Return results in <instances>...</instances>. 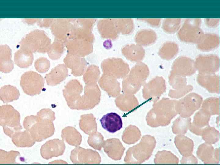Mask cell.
<instances>
[{"instance_id":"cell-1","label":"cell","mask_w":220,"mask_h":165,"mask_svg":"<svg viewBox=\"0 0 220 165\" xmlns=\"http://www.w3.org/2000/svg\"><path fill=\"white\" fill-rule=\"evenodd\" d=\"M178 101L163 98L154 102L153 108L148 113L146 119L150 126L156 127L169 125L171 120L178 114Z\"/></svg>"},{"instance_id":"cell-2","label":"cell","mask_w":220,"mask_h":165,"mask_svg":"<svg viewBox=\"0 0 220 165\" xmlns=\"http://www.w3.org/2000/svg\"><path fill=\"white\" fill-rule=\"evenodd\" d=\"M53 121L37 115H31L24 118L23 126L36 142H40L53 135L55 128Z\"/></svg>"},{"instance_id":"cell-3","label":"cell","mask_w":220,"mask_h":165,"mask_svg":"<svg viewBox=\"0 0 220 165\" xmlns=\"http://www.w3.org/2000/svg\"><path fill=\"white\" fill-rule=\"evenodd\" d=\"M155 138L150 135L143 136L140 142L129 148L124 161L126 164H140L148 160L156 147Z\"/></svg>"},{"instance_id":"cell-4","label":"cell","mask_w":220,"mask_h":165,"mask_svg":"<svg viewBox=\"0 0 220 165\" xmlns=\"http://www.w3.org/2000/svg\"><path fill=\"white\" fill-rule=\"evenodd\" d=\"M147 66L143 63L137 64L124 77L122 82V90L124 94L133 95L140 89L149 75Z\"/></svg>"},{"instance_id":"cell-5","label":"cell","mask_w":220,"mask_h":165,"mask_svg":"<svg viewBox=\"0 0 220 165\" xmlns=\"http://www.w3.org/2000/svg\"><path fill=\"white\" fill-rule=\"evenodd\" d=\"M20 48L33 53H45L51 46V40L44 31L35 30L23 38L19 42Z\"/></svg>"},{"instance_id":"cell-6","label":"cell","mask_w":220,"mask_h":165,"mask_svg":"<svg viewBox=\"0 0 220 165\" xmlns=\"http://www.w3.org/2000/svg\"><path fill=\"white\" fill-rule=\"evenodd\" d=\"M20 119V113L11 105L0 106V125L2 127L5 134L10 138L15 132L22 129Z\"/></svg>"},{"instance_id":"cell-7","label":"cell","mask_w":220,"mask_h":165,"mask_svg":"<svg viewBox=\"0 0 220 165\" xmlns=\"http://www.w3.org/2000/svg\"><path fill=\"white\" fill-rule=\"evenodd\" d=\"M101 92L97 83L86 85L83 94L70 108L72 109L87 110L92 109L99 103Z\"/></svg>"},{"instance_id":"cell-8","label":"cell","mask_w":220,"mask_h":165,"mask_svg":"<svg viewBox=\"0 0 220 165\" xmlns=\"http://www.w3.org/2000/svg\"><path fill=\"white\" fill-rule=\"evenodd\" d=\"M45 82V79L41 75L35 72L30 71L22 75L20 85L25 94L33 96L41 93Z\"/></svg>"},{"instance_id":"cell-9","label":"cell","mask_w":220,"mask_h":165,"mask_svg":"<svg viewBox=\"0 0 220 165\" xmlns=\"http://www.w3.org/2000/svg\"><path fill=\"white\" fill-rule=\"evenodd\" d=\"M101 66L103 74L116 79L124 78L130 70L128 64L120 58H113L105 59L102 62Z\"/></svg>"},{"instance_id":"cell-10","label":"cell","mask_w":220,"mask_h":165,"mask_svg":"<svg viewBox=\"0 0 220 165\" xmlns=\"http://www.w3.org/2000/svg\"><path fill=\"white\" fill-rule=\"evenodd\" d=\"M70 159L75 164H99L101 161L97 152L78 146L72 151Z\"/></svg>"},{"instance_id":"cell-11","label":"cell","mask_w":220,"mask_h":165,"mask_svg":"<svg viewBox=\"0 0 220 165\" xmlns=\"http://www.w3.org/2000/svg\"><path fill=\"white\" fill-rule=\"evenodd\" d=\"M202 98L195 94H191L178 101V114L183 117H189L200 107Z\"/></svg>"},{"instance_id":"cell-12","label":"cell","mask_w":220,"mask_h":165,"mask_svg":"<svg viewBox=\"0 0 220 165\" xmlns=\"http://www.w3.org/2000/svg\"><path fill=\"white\" fill-rule=\"evenodd\" d=\"M64 141L54 139L46 141L40 148V154L44 159L48 160L53 157L62 155L65 151V146Z\"/></svg>"},{"instance_id":"cell-13","label":"cell","mask_w":220,"mask_h":165,"mask_svg":"<svg viewBox=\"0 0 220 165\" xmlns=\"http://www.w3.org/2000/svg\"><path fill=\"white\" fill-rule=\"evenodd\" d=\"M196 155L204 164H217L219 162V149L214 148L211 144L204 143L198 147Z\"/></svg>"},{"instance_id":"cell-14","label":"cell","mask_w":220,"mask_h":165,"mask_svg":"<svg viewBox=\"0 0 220 165\" xmlns=\"http://www.w3.org/2000/svg\"><path fill=\"white\" fill-rule=\"evenodd\" d=\"M64 62L67 67L71 69V73L75 76H81L86 71L87 62L84 58L68 53Z\"/></svg>"},{"instance_id":"cell-15","label":"cell","mask_w":220,"mask_h":165,"mask_svg":"<svg viewBox=\"0 0 220 165\" xmlns=\"http://www.w3.org/2000/svg\"><path fill=\"white\" fill-rule=\"evenodd\" d=\"M101 88L105 91L108 95L112 97H116L120 93V84L115 78L103 74L98 81Z\"/></svg>"},{"instance_id":"cell-16","label":"cell","mask_w":220,"mask_h":165,"mask_svg":"<svg viewBox=\"0 0 220 165\" xmlns=\"http://www.w3.org/2000/svg\"><path fill=\"white\" fill-rule=\"evenodd\" d=\"M103 147L108 156L115 160L121 159L125 149L119 140L116 138L109 139L105 141Z\"/></svg>"},{"instance_id":"cell-17","label":"cell","mask_w":220,"mask_h":165,"mask_svg":"<svg viewBox=\"0 0 220 165\" xmlns=\"http://www.w3.org/2000/svg\"><path fill=\"white\" fill-rule=\"evenodd\" d=\"M68 75L67 67L64 64H60L46 74L45 79L48 85L53 86L60 84Z\"/></svg>"},{"instance_id":"cell-18","label":"cell","mask_w":220,"mask_h":165,"mask_svg":"<svg viewBox=\"0 0 220 165\" xmlns=\"http://www.w3.org/2000/svg\"><path fill=\"white\" fill-rule=\"evenodd\" d=\"M100 121L102 127L111 133L116 132L123 127L121 117L115 112H110L104 115Z\"/></svg>"},{"instance_id":"cell-19","label":"cell","mask_w":220,"mask_h":165,"mask_svg":"<svg viewBox=\"0 0 220 165\" xmlns=\"http://www.w3.org/2000/svg\"><path fill=\"white\" fill-rule=\"evenodd\" d=\"M154 83L153 79L145 85L143 90V97L147 100L157 101L165 90V83Z\"/></svg>"},{"instance_id":"cell-20","label":"cell","mask_w":220,"mask_h":165,"mask_svg":"<svg viewBox=\"0 0 220 165\" xmlns=\"http://www.w3.org/2000/svg\"><path fill=\"white\" fill-rule=\"evenodd\" d=\"M211 116L204 112L202 109L196 113L193 122L191 123L189 129L197 135H201L204 128L209 125Z\"/></svg>"},{"instance_id":"cell-21","label":"cell","mask_w":220,"mask_h":165,"mask_svg":"<svg viewBox=\"0 0 220 165\" xmlns=\"http://www.w3.org/2000/svg\"><path fill=\"white\" fill-rule=\"evenodd\" d=\"M12 50L6 44L0 46V70L2 72L8 73L14 68V64L11 60Z\"/></svg>"},{"instance_id":"cell-22","label":"cell","mask_w":220,"mask_h":165,"mask_svg":"<svg viewBox=\"0 0 220 165\" xmlns=\"http://www.w3.org/2000/svg\"><path fill=\"white\" fill-rule=\"evenodd\" d=\"M53 21L51 26V32L57 39L65 41L70 34L68 22L64 19H57Z\"/></svg>"},{"instance_id":"cell-23","label":"cell","mask_w":220,"mask_h":165,"mask_svg":"<svg viewBox=\"0 0 220 165\" xmlns=\"http://www.w3.org/2000/svg\"><path fill=\"white\" fill-rule=\"evenodd\" d=\"M13 144L18 147H31L36 142L26 130L15 132L10 137Z\"/></svg>"},{"instance_id":"cell-24","label":"cell","mask_w":220,"mask_h":165,"mask_svg":"<svg viewBox=\"0 0 220 165\" xmlns=\"http://www.w3.org/2000/svg\"><path fill=\"white\" fill-rule=\"evenodd\" d=\"M174 143L180 153L183 156L191 155L193 150V141L184 135H178L174 140Z\"/></svg>"},{"instance_id":"cell-25","label":"cell","mask_w":220,"mask_h":165,"mask_svg":"<svg viewBox=\"0 0 220 165\" xmlns=\"http://www.w3.org/2000/svg\"><path fill=\"white\" fill-rule=\"evenodd\" d=\"M115 102L119 109L127 112L134 109L139 104L137 99L133 95L126 94L119 95L116 98Z\"/></svg>"},{"instance_id":"cell-26","label":"cell","mask_w":220,"mask_h":165,"mask_svg":"<svg viewBox=\"0 0 220 165\" xmlns=\"http://www.w3.org/2000/svg\"><path fill=\"white\" fill-rule=\"evenodd\" d=\"M61 137L71 145L77 147L82 141V136L74 127L68 126L64 128L61 132Z\"/></svg>"},{"instance_id":"cell-27","label":"cell","mask_w":220,"mask_h":165,"mask_svg":"<svg viewBox=\"0 0 220 165\" xmlns=\"http://www.w3.org/2000/svg\"><path fill=\"white\" fill-rule=\"evenodd\" d=\"M122 53L127 59L135 61H141L145 54L144 49L138 44L125 46L122 49Z\"/></svg>"},{"instance_id":"cell-28","label":"cell","mask_w":220,"mask_h":165,"mask_svg":"<svg viewBox=\"0 0 220 165\" xmlns=\"http://www.w3.org/2000/svg\"><path fill=\"white\" fill-rule=\"evenodd\" d=\"M33 60V53L20 48L14 54L15 63L21 68H27L30 66Z\"/></svg>"},{"instance_id":"cell-29","label":"cell","mask_w":220,"mask_h":165,"mask_svg":"<svg viewBox=\"0 0 220 165\" xmlns=\"http://www.w3.org/2000/svg\"><path fill=\"white\" fill-rule=\"evenodd\" d=\"M79 126L81 129L86 134L90 135L97 131L96 118L92 114L81 116Z\"/></svg>"},{"instance_id":"cell-30","label":"cell","mask_w":220,"mask_h":165,"mask_svg":"<svg viewBox=\"0 0 220 165\" xmlns=\"http://www.w3.org/2000/svg\"><path fill=\"white\" fill-rule=\"evenodd\" d=\"M20 96L19 90L13 86L5 85L0 89V99L4 103H8L16 100Z\"/></svg>"},{"instance_id":"cell-31","label":"cell","mask_w":220,"mask_h":165,"mask_svg":"<svg viewBox=\"0 0 220 165\" xmlns=\"http://www.w3.org/2000/svg\"><path fill=\"white\" fill-rule=\"evenodd\" d=\"M100 24V31L103 37L112 39L116 38L118 32L114 20H102Z\"/></svg>"},{"instance_id":"cell-32","label":"cell","mask_w":220,"mask_h":165,"mask_svg":"<svg viewBox=\"0 0 220 165\" xmlns=\"http://www.w3.org/2000/svg\"><path fill=\"white\" fill-rule=\"evenodd\" d=\"M141 132L136 126L130 125L126 127L122 136L123 141L126 144H134L140 138Z\"/></svg>"},{"instance_id":"cell-33","label":"cell","mask_w":220,"mask_h":165,"mask_svg":"<svg viewBox=\"0 0 220 165\" xmlns=\"http://www.w3.org/2000/svg\"><path fill=\"white\" fill-rule=\"evenodd\" d=\"M155 156L154 163L155 164H177L179 162L178 158L170 151H159Z\"/></svg>"},{"instance_id":"cell-34","label":"cell","mask_w":220,"mask_h":165,"mask_svg":"<svg viewBox=\"0 0 220 165\" xmlns=\"http://www.w3.org/2000/svg\"><path fill=\"white\" fill-rule=\"evenodd\" d=\"M156 38V35L154 31L150 30L144 29L137 33L135 40L138 45L146 46L153 42Z\"/></svg>"},{"instance_id":"cell-35","label":"cell","mask_w":220,"mask_h":165,"mask_svg":"<svg viewBox=\"0 0 220 165\" xmlns=\"http://www.w3.org/2000/svg\"><path fill=\"white\" fill-rule=\"evenodd\" d=\"M190 117L179 116L173 122L172 128L173 133L176 134L184 135L187 132L191 123Z\"/></svg>"},{"instance_id":"cell-36","label":"cell","mask_w":220,"mask_h":165,"mask_svg":"<svg viewBox=\"0 0 220 165\" xmlns=\"http://www.w3.org/2000/svg\"><path fill=\"white\" fill-rule=\"evenodd\" d=\"M210 116L219 114V99L217 98H209L203 102L201 109Z\"/></svg>"},{"instance_id":"cell-37","label":"cell","mask_w":220,"mask_h":165,"mask_svg":"<svg viewBox=\"0 0 220 165\" xmlns=\"http://www.w3.org/2000/svg\"><path fill=\"white\" fill-rule=\"evenodd\" d=\"M100 72L98 67L91 65L89 66L84 73L83 78L86 85L97 83L100 77Z\"/></svg>"},{"instance_id":"cell-38","label":"cell","mask_w":220,"mask_h":165,"mask_svg":"<svg viewBox=\"0 0 220 165\" xmlns=\"http://www.w3.org/2000/svg\"><path fill=\"white\" fill-rule=\"evenodd\" d=\"M64 42L56 39L51 45L47 54L50 58L53 60L59 59L64 51Z\"/></svg>"},{"instance_id":"cell-39","label":"cell","mask_w":220,"mask_h":165,"mask_svg":"<svg viewBox=\"0 0 220 165\" xmlns=\"http://www.w3.org/2000/svg\"><path fill=\"white\" fill-rule=\"evenodd\" d=\"M114 20L118 32L128 34L131 33L134 29L133 21L131 19H120Z\"/></svg>"},{"instance_id":"cell-40","label":"cell","mask_w":220,"mask_h":165,"mask_svg":"<svg viewBox=\"0 0 220 165\" xmlns=\"http://www.w3.org/2000/svg\"><path fill=\"white\" fill-rule=\"evenodd\" d=\"M201 135L206 143L215 144L219 140V133L214 127L209 125L204 128Z\"/></svg>"},{"instance_id":"cell-41","label":"cell","mask_w":220,"mask_h":165,"mask_svg":"<svg viewBox=\"0 0 220 165\" xmlns=\"http://www.w3.org/2000/svg\"><path fill=\"white\" fill-rule=\"evenodd\" d=\"M20 155V153L16 151L7 152L0 150V164H17L16 159L17 156Z\"/></svg>"},{"instance_id":"cell-42","label":"cell","mask_w":220,"mask_h":165,"mask_svg":"<svg viewBox=\"0 0 220 165\" xmlns=\"http://www.w3.org/2000/svg\"><path fill=\"white\" fill-rule=\"evenodd\" d=\"M105 141L103 136L97 131L89 135L87 140L90 146L99 151L103 147Z\"/></svg>"},{"instance_id":"cell-43","label":"cell","mask_w":220,"mask_h":165,"mask_svg":"<svg viewBox=\"0 0 220 165\" xmlns=\"http://www.w3.org/2000/svg\"><path fill=\"white\" fill-rule=\"evenodd\" d=\"M35 67L36 70L40 73L47 72L50 67V62L46 58L40 57L35 62Z\"/></svg>"},{"instance_id":"cell-44","label":"cell","mask_w":220,"mask_h":165,"mask_svg":"<svg viewBox=\"0 0 220 165\" xmlns=\"http://www.w3.org/2000/svg\"><path fill=\"white\" fill-rule=\"evenodd\" d=\"M181 164H197L198 160L193 154L188 156L182 157L181 160Z\"/></svg>"},{"instance_id":"cell-45","label":"cell","mask_w":220,"mask_h":165,"mask_svg":"<svg viewBox=\"0 0 220 165\" xmlns=\"http://www.w3.org/2000/svg\"><path fill=\"white\" fill-rule=\"evenodd\" d=\"M53 20L52 19H38L37 24L41 27H48L52 24Z\"/></svg>"},{"instance_id":"cell-46","label":"cell","mask_w":220,"mask_h":165,"mask_svg":"<svg viewBox=\"0 0 220 165\" xmlns=\"http://www.w3.org/2000/svg\"><path fill=\"white\" fill-rule=\"evenodd\" d=\"M38 19H25V22L28 24H32L35 23L38 20Z\"/></svg>"}]
</instances>
